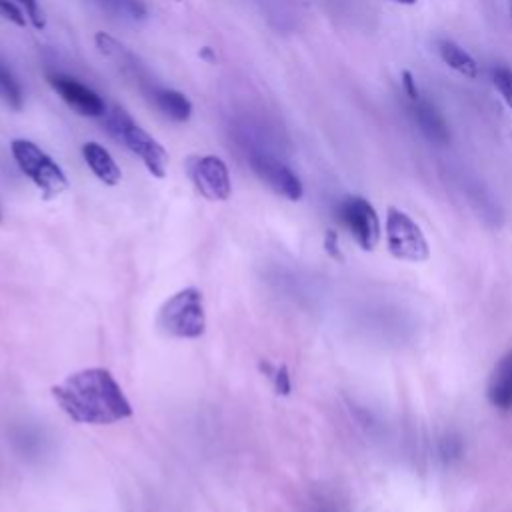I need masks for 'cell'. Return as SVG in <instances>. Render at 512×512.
Returning a JSON list of instances; mask_svg holds the SVG:
<instances>
[{"instance_id": "6da1fadb", "label": "cell", "mask_w": 512, "mask_h": 512, "mask_svg": "<svg viewBox=\"0 0 512 512\" xmlns=\"http://www.w3.org/2000/svg\"><path fill=\"white\" fill-rule=\"evenodd\" d=\"M62 412L80 424H114L132 416V406L106 368H84L52 386Z\"/></svg>"}, {"instance_id": "7a4b0ae2", "label": "cell", "mask_w": 512, "mask_h": 512, "mask_svg": "<svg viewBox=\"0 0 512 512\" xmlns=\"http://www.w3.org/2000/svg\"><path fill=\"white\" fill-rule=\"evenodd\" d=\"M104 116L108 134L120 144H124L132 154H136L152 176L164 178L168 168V152L164 150V146L156 138H152L144 128H140L130 118V114L120 106H114L112 112H106Z\"/></svg>"}, {"instance_id": "3957f363", "label": "cell", "mask_w": 512, "mask_h": 512, "mask_svg": "<svg viewBox=\"0 0 512 512\" xmlns=\"http://www.w3.org/2000/svg\"><path fill=\"white\" fill-rule=\"evenodd\" d=\"M156 326L162 334L172 338L192 340L204 334L206 314L202 292L194 286L172 294L158 310Z\"/></svg>"}, {"instance_id": "277c9868", "label": "cell", "mask_w": 512, "mask_h": 512, "mask_svg": "<svg viewBox=\"0 0 512 512\" xmlns=\"http://www.w3.org/2000/svg\"><path fill=\"white\" fill-rule=\"evenodd\" d=\"M10 152L22 170L24 176L32 180V184L42 192L46 200L56 198L68 188V178L64 170L32 140L16 138L10 144Z\"/></svg>"}, {"instance_id": "5b68a950", "label": "cell", "mask_w": 512, "mask_h": 512, "mask_svg": "<svg viewBox=\"0 0 512 512\" xmlns=\"http://www.w3.org/2000/svg\"><path fill=\"white\" fill-rule=\"evenodd\" d=\"M386 246L388 252L406 262H424L430 256L428 240L422 228L400 208L390 206L386 210Z\"/></svg>"}, {"instance_id": "8992f818", "label": "cell", "mask_w": 512, "mask_h": 512, "mask_svg": "<svg viewBox=\"0 0 512 512\" xmlns=\"http://www.w3.org/2000/svg\"><path fill=\"white\" fill-rule=\"evenodd\" d=\"M402 90H404V96L408 102L410 116H412L414 124L418 126V130L424 134V138L438 146L448 144V140H450L448 122L444 120L440 110L420 92L416 78L408 70L402 72Z\"/></svg>"}, {"instance_id": "52a82bcc", "label": "cell", "mask_w": 512, "mask_h": 512, "mask_svg": "<svg viewBox=\"0 0 512 512\" xmlns=\"http://www.w3.org/2000/svg\"><path fill=\"white\" fill-rule=\"evenodd\" d=\"M338 218L352 234L356 244L370 252L380 242V220L374 206L362 196H346L338 204Z\"/></svg>"}, {"instance_id": "ba28073f", "label": "cell", "mask_w": 512, "mask_h": 512, "mask_svg": "<svg viewBox=\"0 0 512 512\" xmlns=\"http://www.w3.org/2000/svg\"><path fill=\"white\" fill-rule=\"evenodd\" d=\"M186 174L198 194L208 200H228L232 194L228 168L218 156H190L186 160Z\"/></svg>"}, {"instance_id": "9c48e42d", "label": "cell", "mask_w": 512, "mask_h": 512, "mask_svg": "<svg viewBox=\"0 0 512 512\" xmlns=\"http://www.w3.org/2000/svg\"><path fill=\"white\" fill-rule=\"evenodd\" d=\"M250 166L256 172V176L266 182V186H270L276 194L284 196L286 200H300L304 194V186L300 182V178L294 174V170L290 166H286L282 160H278L276 156L256 150L250 154Z\"/></svg>"}, {"instance_id": "30bf717a", "label": "cell", "mask_w": 512, "mask_h": 512, "mask_svg": "<svg viewBox=\"0 0 512 512\" xmlns=\"http://www.w3.org/2000/svg\"><path fill=\"white\" fill-rule=\"evenodd\" d=\"M50 86L54 92L80 116H90V118H102L106 114V104L104 100L86 84L78 82L72 76L66 74H54L50 76Z\"/></svg>"}, {"instance_id": "8fae6325", "label": "cell", "mask_w": 512, "mask_h": 512, "mask_svg": "<svg viewBox=\"0 0 512 512\" xmlns=\"http://www.w3.org/2000/svg\"><path fill=\"white\" fill-rule=\"evenodd\" d=\"M486 398L498 410L512 408V350L494 364L486 382Z\"/></svg>"}, {"instance_id": "7c38bea8", "label": "cell", "mask_w": 512, "mask_h": 512, "mask_svg": "<svg viewBox=\"0 0 512 512\" xmlns=\"http://www.w3.org/2000/svg\"><path fill=\"white\" fill-rule=\"evenodd\" d=\"M82 158L86 166L92 170V174L104 182L106 186H116L122 178V172L118 164L114 162L112 154L98 142H86L82 146Z\"/></svg>"}, {"instance_id": "4fadbf2b", "label": "cell", "mask_w": 512, "mask_h": 512, "mask_svg": "<svg viewBox=\"0 0 512 512\" xmlns=\"http://www.w3.org/2000/svg\"><path fill=\"white\" fill-rule=\"evenodd\" d=\"M438 48V56L442 58V62L452 68L454 72L462 74L464 78H478L480 70H478V62L474 60V56L470 52H466L460 44H456L454 40H448V38H442L438 40L436 44Z\"/></svg>"}, {"instance_id": "5bb4252c", "label": "cell", "mask_w": 512, "mask_h": 512, "mask_svg": "<svg viewBox=\"0 0 512 512\" xmlns=\"http://www.w3.org/2000/svg\"><path fill=\"white\" fill-rule=\"evenodd\" d=\"M152 102L166 118L174 122H186L192 116V102L178 90L154 88Z\"/></svg>"}, {"instance_id": "9a60e30c", "label": "cell", "mask_w": 512, "mask_h": 512, "mask_svg": "<svg viewBox=\"0 0 512 512\" xmlns=\"http://www.w3.org/2000/svg\"><path fill=\"white\" fill-rule=\"evenodd\" d=\"M0 98L12 110H20L22 102H24V94H22V88H20L18 80L14 78V74L2 62H0Z\"/></svg>"}, {"instance_id": "2e32d148", "label": "cell", "mask_w": 512, "mask_h": 512, "mask_svg": "<svg viewBox=\"0 0 512 512\" xmlns=\"http://www.w3.org/2000/svg\"><path fill=\"white\" fill-rule=\"evenodd\" d=\"M110 12L130 18V20H142L146 16V6L142 0H100Z\"/></svg>"}, {"instance_id": "e0dca14e", "label": "cell", "mask_w": 512, "mask_h": 512, "mask_svg": "<svg viewBox=\"0 0 512 512\" xmlns=\"http://www.w3.org/2000/svg\"><path fill=\"white\" fill-rule=\"evenodd\" d=\"M492 84L502 96V100L512 108V68L498 64L492 68Z\"/></svg>"}, {"instance_id": "ac0fdd59", "label": "cell", "mask_w": 512, "mask_h": 512, "mask_svg": "<svg viewBox=\"0 0 512 512\" xmlns=\"http://www.w3.org/2000/svg\"><path fill=\"white\" fill-rule=\"evenodd\" d=\"M260 366L274 382V388L278 394H290V376H288L286 366H270L268 362H262Z\"/></svg>"}, {"instance_id": "d6986e66", "label": "cell", "mask_w": 512, "mask_h": 512, "mask_svg": "<svg viewBox=\"0 0 512 512\" xmlns=\"http://www.w3.org/2000/svg\"><path fill=\"white\" fill-rule=\"evenodd\" d=\"M18 4L24 8L26 18L32 22V26L36 30H42L46 26V18H44V12H42L38 0H18Z\"/></svg>"}, {"instance_id": "ffe728a7", "label": "cell", "mask_w": 512, "mask_h": 512, "mask_svg": "<svg viewBox=\"0 0 512 512\" xmlns=\"http://www.w3.org/2000/svg\"><path fill=\"white\" fill-rule=\"evenodd\" d=\"M0 16L6 18V20H10L12 24H16V26H20V28L26 26V16H24V12H22L14 2H10V0H0Z\"/></svg>"}, {"instance_id": "44dd1931", "label": "cell", "mask_w": 512, "mask_h": 512, "mask_svg": "<svg viewBox=\"0 0 512 512\" xmlns=\"http://www.w3.org/2000/svg\"><path fill=\"white\" fill-rule=\"evenodd\" d=\"M200 56H202V58H208V60H214V58H216V56H214V54H212V50H210V48H208V46H206V48H202V50H200Z\"/></svg>"}, {"instance_id": "7402d4cb", "label": "cell", "mask_w": 512, "mask_h": 512, "mask_svg": "<svg viewBox=\"0 0 512 512\" xmlns=\"http://www.w3.org/2000/svg\"><path fill=\"white\" fill-rule=\"evenodd\" d=\"M392 2H396V4H402V6H412V4H416L418 0H392Z\"/></svg>"}, {"instance_id": "603a6c76", "label": "cell", "mask_w": 512, "mask_h": 512, "mask_svg": "<svg viewBox=\"0 0 512 512\" xmlns=\"http://www.w3.org/2000/svg\"><path fill=\"white\" fill-rule=\"evenodd\" d=\"M510 12H512V2H510Z\"/></svg>"}]
</instances>
